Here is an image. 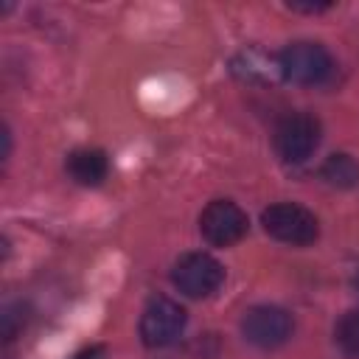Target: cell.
Returning a JSON list of instances; mask_svg holds the SVG:
<instances>
[{
    "instance_id": "9c48e42d",
    "label": "cell",
    "mask_w": 359,
    "mask_h": 359,
    "mask_svg": "<svg viewBox=\"0 0 359 359\" xmlns=\"http://www.w3.org/2000/svg\"><path fill=\"white\" fill-rule=\"evenodd\" d=\"M65 168L79 185H98L109 174V160L101 149H76L67 157Z\"/></svg>"
},
{
    "instance_id": "30bf717a",
    "label": "cell",
    "mask_w": 359,
    "mask_h": 359,
    "mask_svg": "<svg viewBox=\"0 0 359 359\" xmlns=\"http://www.w3.org/2000/svg\"><path fill=\"white\" fill-rule=\"evenodd\" d=\"M320 177L339 191L356 188L359 185V163L351 154H331L325 157V163L320 165Z\"/></svg>"
},
{
    "instance_id": "6da1fadb",
    "label": "cell",
    "mask_w": 359,
    "mask_h": 359,
    "mask_svg": "<svg viewBox=\"0 0 359 359\" xmlns=\"http://www.w3.org/2000/svg\"><path fill=\"white\" fill-rule=\"evenodd\" d=\"M261 224L272 238H278L283 244H294V247L311 244L317 238V230H320L314 213L306 210L303 205H294V202L269 205L261 213Z\"/></svg>"
},
{
    "instance_id": "5b68a950",
    "label": "cell",
    "mask_w": 359,
    "mask_h": 359,
    "mask_svg": "<svg viewBox=\"0 0 359 359\" xmlns=\"http://www.w3.org/2000/svg\"><path fill=\"white\" fill-rule=\"evenodd\" d=\"M320 143V123L309 112L286 115L275 129V149L286 163H303Z\"/></svg>"
},
{
    "instance_id": "8fae6325",
    "label": "cell",
    "mask_w": 359,
    "mask_h": 359,
    "mask_svg": "<svg viewBox=\"0 0 359 359\" xmlns=\"http://www.w3.org/2000/svg\"><path fill=\"white\" fill-rule=\"evenodd\" d=\"M334 339H337V345L345 356L359 359V309L339 317V323L334 328Z\"/></svg>"
},
{
    "instance_id": "3957f363",
    "label": "cell",
    "mask_w": 359,
    "mask_h": 359,
    "mask_svg": "<svg viewBox=\"0 0 359 359\" xmlns=\"http://www.w3.org/2000/svg\"><path fill=\"white\" fill-rule=\"evenodd\" d=\"M171 280H174V286H177L182 294H188V297H208V294H213V292L222 286L224 269H222V264H219L213 255H208V252H188V255H182V258L174 264Z\"/></svg>"
},
{
    "instance_id": "ba28073f",
    "label": "cell",
    "mask_w": 359,
    "mask_h": 359,
    "mask_svg": "<svg viewBox=\"0 0 359 359\" xmlns=\"http://www.w3.org/2000/svg\"><path fill=\"white\" fill-rule=\"evenodd\" d=\"M230 70L244 79V81H258V84H272L278 79H283L280 73V56H272V53H264V50H241L233 62H230Z\"/></svg>"
},
{
    "instance_id": "8992f818",
    "label": "cell",
    "mask_w": 359,
    "mask_h": 359,
    "mask_svg": "<svg viewBox=\"0 0 359 359\" xmlns=\"http://www.w3.org/2000/svg\"><path fill=\"white\" fill-rule=\"evenodd\" d=\"M247 227H250L247 213L230 199H213L199 216L202 236L216 247H230L241 241L247 236Z\"/></svg>"
},
{
    "instance_id": "7c38bea8",
    "label": "cell",
    "mask_w": 359,
    "mask_h": 359,
    "mask_svg": "<svg viewBox=\"0 0 359 359\" xmlns=\"http://www.w3.org/2000/svg\"><path fill=\"white\" fill-rule=\"evenodd\" d=\"M25 320H28L25 306H22V303H8V306L3 309V317H0V323H3V339L11 342V339L25 328Z\"/></svg>"
},
{
    "instance_id": "4fadbf2b",
    "label": "cell",
    "mask_w": 359,
    "mask_h": 359,
    "mask_svg": "<svg viewBox=\"0 0 359 359\" xmlns=\"http://www.w3.org/2000/svg\"><path fill=\"white\" fill-rule=\"evenodd\" d=\"M331 3H289L292 11H306V14H317V11H325Z\"/></svg>"
},
{
    "instance_id": "7a4b0ae2",
    "label": "cell",
    "mask_w": 359,
    "mask_h": 359,
    "mask_svg": "<svg viewBox=\"0 0 359 359\" xmlns=\"http://www.w3.org/2000/svg\"><path fill=\"white\" fill-rule=\"evenodd\" d=\"M280 73L294 84H323L334 73V59L317 42H294L280 53Z\"/></svg>"
},
{
    "instance_id": "5bb4252c",
    "label": "cell",
    "mask_w": 359,
    "mask_h": 359,
    "mask_svg": "<svg viewBox=\"0 0 359 359\" xmlns=\"http://www.w3.org/2000/svg\"><path fill=\"white\" fill-rule=\"evenodd\" d=\"M73 359H107V351H104L101 345H90V348L79 351Z\"/></svg>"
},
{
    "instance_id": "52a82bcc",
    "label": "cell",
    "mask_w": 359,
    "mask_h": 359,
    "mask_svg": "<svg viewBox=\"0 0 359 359\" xmlns=\"http://www.w3.org/2000/svg\"><path fill=\"white\" fill-rule=\"evenodd\" d=\"M241 331L258 348H278L292 337V317L280 306H255L244 314Z\"/></svg>"
},
{
    "instance_id": "277c9868",
    "label": "cell",
    "mask_w": 359,
    "mask_h": 359,
    "mask_svg": "<svg viewBox=\"0 0 359 359\" xmlns=\"http://www.w3.org/2000/svg\"><path fill=\"white\" fill-rule=\"evenodd\" d=\"M185 328V309L171 297H151L140 317V339L149 348H165L180 339Z\"/></svg>"
}]
</instances>
